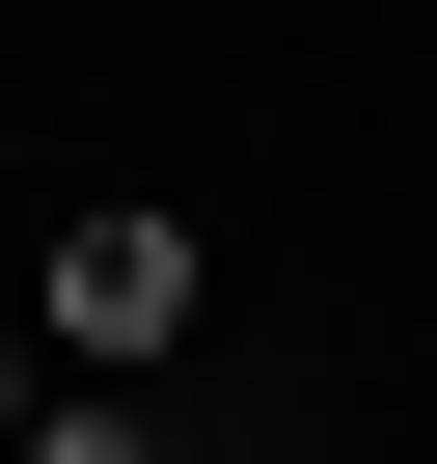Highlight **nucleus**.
Segmentation results:
<instances>
[{
    "mask_svg": "<svg viewBox=\"0 0 437 464\" xmlns=\"http://www.w3.org/2000/svg\"><path fill=\"white\" fill-rule=\"evenodd\" d=\"M28 382H55V355H28V301H0V410H28Z\"/></svg>",
    "mask_w": 437,
    "mask_h": 464,
    "instance_id": "nucleus-3",
    "label": "nucleus"
},
{
    "mask_svg": "<svg viewBox=\"0 0 437 464\" xmlns=\"http://www.w3.org/2000/svg\"><path fill=\"white\" fill-rule=\"evenodd\" d=\"M191 301H218V246H191V218H164V191H83V218H55V274H28V355L164 382V355H191Z\"/></svg>",
    "mask_w": 437,
    "mask_h": 464,
    "instance_id": "nucleus-1",
    "label": "nucleus"
},
{
    "mask_svg": "<svg viewBox=\"0 0 437 464\" xmlns=\"http://www.w3.org/2000/svg\"><path fill=\"white\" fill-rule=\"evenodd\" d=\"M0 437H28V464H191V410H137V382L110 410H0Z\"/></svg>",
    "mask_w": 437,
    "mask_h": 464,
    "instance_id": "nucleus-2",
    "label": "nucleus"
}]
</instances>
